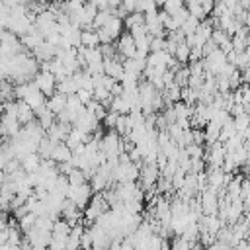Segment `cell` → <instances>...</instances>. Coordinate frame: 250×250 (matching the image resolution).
Listing matches in <instances>:
<instances>
[{"label":"cell","mask_w":250,"mask_h":250,"mask_svg":"<svg viewBox=\"0 0 250 250\" xmlns=\"http://www.w3.org/2000/svg\"><path fill=\"white\" fill-rule=\"evenodd\" d=\"M186 8H188V12H189L193 18H197V20H205V18H207L203 6H201L197 0H186Z\"/></svg>","instance_id":"29"},{"label":"cell","mask_w":250,"mask_h":250,"mask_svg":"<svg viewBox=\"0 0 250 250\" xmlns=\"http://www.w3.org/2000/svg\"><path fill=\"white\" fill-rule=\"evenodd\" d=\"M104 74H107V76L115 78L117 82H121V80H123V76H125L123 57H121V55H117V57H113V59H104Z\"/></svg>","instance_id":"6"},{"label":"cell","mask_w":250,"mask_h":250,"mask_svg":"<svg viewBox=\"0 0 250 250\" xmlns=\"http://www.w3.org/2000/svg\"><path fill=\"white\" fill-rule=\"evenodd\" d=\"M121 6L125 8V12H127V14L137 12V0H121Z\"/></svg>","instance_id":"46"},{"label":"cell","mask_w":250,"mask_h":250,"mask_svg":"<svg viewBox=\"0 0 250 250\" xmlns=\"http://www.w3.org/2000/svg\"><path fill=\"white\" fill-rule=\"evenodd\" d=\"M189 49H191V47H188V43H186V41L178 43V47H176V53H174V59H176L180 64H186V62H189Z\"/></svg>","instance_id":"28"},{"label":"cell","mask_w":250,"mask_h":250,"mask_svg":"<svg viewBox=\"0 0 250 250\" xmlns=\"http://www.w3.org/2000/svg\"><path fill=\"white\" fill-rule=\"evenodd\" d=\"M51 158L57 162V164H62V162H68L72 158V148L66 145V143H57L53 152H51Z\"/></svg>","instance_id":"14"},{"label":"cell","mask_w":250,"mask_h":250,"mask_svg":"<svg viewBox=\"0 0 250 250\" xmlns=\"http://www.w3.org/2000/svg\"><path fill=\"white\" fill-rule=\"evenodd\" d=\"M92 186L86 182V184H82V186H76V188H70V191H68V199L74 203V205H78L80 209H86V205L90 203V199H92Z\"/></svg>","instance_id":"3"},{"label":"cell","mask_w":250,"mask_h":250,"mask_svg":"<svg viewBox=\"0 0 250 250\" xmlns=\"http://www.w3.org/2000/svg\"><path fill=\"white\" fill-rule=\"evenodd\" d=\"M164 49H166V39L164 37H152L150 39V53L164 51Z\"/></svg>","instance_id":"41"},{"label":"cell","mask_w":250,"mask_h":250,"mask_svg":"<svg viewBox=\"0 0 250 250\" xmlns=\"http://www.w3.org/2000/svg\"><path fill=\"white\" fill-rule=\"evenodd\" d=\"M86 182H88V178H86V174H84L80 168H74V170L68 174V184H70V188L82 186V184H86Z\"/></svg>","instance_id":"31"},{"label":"cell","mask_w":250,"mask_h":250,"mask_svg":"<svg viewBox=\"0 0 250 250\" xmlns=\"http://www.w3.org/2000/svg\"><path fill=\"white\" fill-rule=\"evenodd\" d=\"M55 145L57 143H53L47 135L39 141V146H37V154L41 156V158H51V152H53V148H55Z\"/></svg>","instance_id":"26"},{"label":"cell","mask_w":250,"mask_h":250,"mask_svg":"<svg viewBox=\"0 0 250 250\" xmlns=\"http://www.w3.org/2000/svg\"><path fill=\"white\" fill-rule=\"evenodd\" d=\"M33 250H47V246H33Z\"/></svg>","instance_id":"50"},{"label":"cell","mask_w":250,"mask_h":250,"mask_svg":"<svg viewBox=\"0 0 250 250\" xmlns=\"http://www.w3.org/2000/svg\"><path fill=\"white\" fill-rule=\"evenodd\" d=\"M105 2H107L109 8H117V6H121V0H105Z\"/></svg>","instance_id":"48"},{"label":"cell","mask_w":250,"mask_h":250,"mask_svg":"<svg viewBox=\"0 0 250 250\" xmlns=\"http://www.w3.org/2000/svg\"><path fill=\"white\" fill-rule=\"evenodd\" d=\"M221 125L219 123H215V121H209L205 127H203V131H205V143H215V141H219V135H221Z\"/></svg>","instance_id":"22"},{"label":"cell","mask_w":250,"mask_h":250,"mask_svg":"<svg viewBox=\"0 0 250 250\" xmlns=\"http://www.w3.org/2000/svg\"><path fill=\"white\" fill-rule=\"evenodd\" d=\"M180 100L186 102V104L195 105V104H197V90H193V88H189V86H184V88H182V94H180Z\"/></svg>","instance_id":"33"},{"label":"cell","mask_w":250,"mask_h":250,"mask_svg":"<svg viewBox=\"0 0 250 250\" xmlns=\"http://www.w3.org/2000/svg\"><path fill=\"white\" fill-rule=\"evenodd\" d=\"M184 150L188 152V156H189V158H203V154H205V150H203V145H195V143L188 145Z\"/></svg>","instance_id":"37"},{"label":"cell","mask_w":250,"mask_h":250,"mask_svg":"<svg viewBox=\"0 0 250 250\" xmlns=\"http://www.w3.org/2000/svg\"><path fill=\"white\" fill-rule=\"evenodd\" d=\"M113 18V8H107V10H98L96 18H94V29H100L104 27L109 20Z\"/></svg>","instance_id":"27"},{"label":"cell","mask_w":250,"mask_h":250,"mask_svg":"<svg viewBox=\"0 0 250 250\" xmlns=\"http://www.w3.org/2000/svg\"><path fill=\"white\" fill-rule=\"evenodd\" d=\"M115 49H117V55H121L123 59H131L137 55V45H135V39L129 31L121 33L117 37V43H115Z\"/></svg>","instance_id":"5"},{"label":"cell","mask_w":250,"mask_h":250,"mask_svg":"<svg viewBox=\"0 0 250 250\" xmlns=\"http://www.w3.org/2000/svg\"><path fill=\"white\" fill-rule=\"evenodd\" d=\"M201 59H203L201 47H191V49H189V62H197V61H201Z\"/></svg>","instance_id":"45"},{"label":"cell","mask_w":250,"mask_h":250,"mask_svg":"<svg viewBox=\"0 0 250 250\" xmlns=\"http://www.w3.org/2000/svg\"><path fill=\"white\" fill-rule=\"evenodd\" d=\"M139 178H141V184H143L145 189L146 188H152V186H156V182L160 178V170H158L156 164H143Z\"/></svg>","instance_id":"10"},{"label":"cell","mask_w":250,"mask_h":250,"mask_svg":"<svg viewBox=\"0 0 250 250\" xmlns=\"http://www.w3.org/2000/svg\"><path fill=\"white\" fill-rule=\"evenodd\" d=\"M23 102L27 104V105H31V109L35 111L37 107H41V105H45L47 104V96L35 86V82L31 80L29 82V88H27V94H25V98H23Z\"/></svg>","instance_id":"8"},{"label":"cell","mask_w":250,"mask_h":250,"mask_svg":"<svg viewBox=\"0 0 250 250\" xmlns=\"http://www.w3.org/2000/svg\"><path fill=\"white\" fill-rule=\"evenodd\" d=\"M197 2H201V0H197Z\"/></svg>","instance_id":"51"},{"label":"cell","mask_w":250,"mask_h":250,"mask_svg":"<svg viewBox=\"0 0 250 250\" xmlns=\"http://www.w3.org/2000/svg\"><path fill=\"white\" fill-rule=\"evenodd\" d=\"M174 82L180 86V88H184V86H188V82H189V68L184 64V66H180L178 70H176V74H174Z\"/></svg>","instance_id":"32"},{"label":"cell","mask_w":250,"mask_h":250,"mask_svg":"<svg viewBox=\"0 0 250 250\" xmlns=\"http://www.w3.org/2000/svg\"><path fill=\"white\" fill-rule=\"evenodd\" d=\"M115 131L119 137H129L131 131H133V125H131V119L129 115H119L117 123H115Z\"/></svg>","instance_id":"24"},{"label":"cell","mask_w":250,"mask_h":250,"mask_svg":"<svg viewBox=\"0 0 250 250\" xmlns=\"http://www.w3.org/2000/svg\"><path fill=\"white\" fill-rule=\"evenodd\" d=\"M35 223H37V215L35 213H27V215H23L21 219H18V225H20V229H21V232L25 234L27 230H31L33 227H35Z\"/></svg>","instance_id":"30"},{"label":"cell","mask_w":250,"mask_h":250,"mask_svg":"<svg viewBox=\"0 0 250 250\" xmlns=\"http://www.w3.org/2000/svg\"><path fill=\"white\" fill-rule=\"evenodd\" d=\"M240 199L246 209H250V178L242 180V189H240Z\"/></svg>","instance_id":"38"},{"label":"cell","mask_w":250,"mask_h":250,"mask_svg":"<svg viewBox=\"0 0 250 250\" xmlns=\"http://www.w3.org/2000/svg\"><path fill=\"white\" fill-rule=\"evenodd\" d=\"M57 92H61V94H64V96H72V94L78 92V86H76V82L72 80V76H68V78L57 82Z\"/></svg>","instance_id":"23"},{"label":"cell","mask_w":250,"mask_h":250,"mask_svg":"<svg viewBox=\"0 0 250 250\" xmlns=\"http://www.w3.org/2000/svg\"><path fill=\"white\" fill-rule=\"evenodd\" d=\"M186 6V0H164V6H162V10H166L170 16L172 14H176L180 8H184Z\"/></svg>","instance_id":"36"},{"label":"cell","mask_w":250,"mask_h":250,"mask_svg":"<svg viewBox=\"0 0 250 250\" xmlns=\"http://www.w3.org/2000/svg\"><path fill=\"white\" fill-rule=\"evenodd\" d=\"M92 246H94L92 232H90V229H84V232L80 236V250H92Z\"/></svg>","instance_id":"40"},{"label":"cell","mask_w":250,"mask_h":250,"mask_svg":"<svg viewBox=\"0 0 250 250\" xmlns=\"http://www.w3.org/2000/svg\"><path fill=\"white\" fill-rule=\"evenodd\" d=\"M234 127H236V133H242L246 127H250V117L246 111L240 115H234Z\"/></svg>","instance_id":"35"},{"label":"cell","mask_w":250,"mask_h":250,"mask_svg":"<svg viewBox=\"0 0 250 250\" xmlns=\"http://www.w3.org/2000/svg\"><path fill=\"white\" fill-rule=\"evenodd\" d=\"M29 2H37V4H49V0H29Z\"/></svg>","instance_id":"49"},{"label":"cell","mask_w":250,"mask_h":250,"mask_svg":"<svg viewBox=\"0 0 250 250\" xmlns=\"http://www.w3.org/2000/svg\"><path fill=\"white\" fill-rule=\"evenodd\" d=\"M172 250H191V242H188L182 236H176L172 242Z\"/></svg>","instance_id":"42"},{"label":"cell","mask_w":250,"mask_h":250,"mask_svg":"<svg viewBox=\"0 0 250 250\" xmlns=\"http://www.w3.org/2000/svg\"><path fill=\"white\" fill-rule=\"evenodd\" d=\"M119 145H121V137L117 135V131L107 129V133L102 137L100 148L105 152V156H111V154H119Z\"/></svg>","instance_id":"7"},{"label":"cell","mask_w":250,"mask_h":250,"mask_svg":"<svg viewBox=\"0 0 250 250\" xmlns=\"http://www.w3.org/2000/svg\"><path fill=\"white\" fill-rule=\"evenodd\" d=\"M109 109L115 111V113H119V115L131 113V105H129V102H127L123 96H113V100H111V104H109Z\"/></svg>","instance_id":"20"},{"label":"cell","mask_w":250,"mask_h":250,"mask_svg":"<svg viewBox=\"0 0 250 250\" xmlns=\"http://www.w3.org/2000/svg\"><path fill=\"white\" fill-rule=\"evenodd\" d=\"M70 129H72V123L55 121V123L49 127L47 137H49L53 143H64V141H66V137H68V133H70Z\"/></svg>","instance_id":"11"},{"label":"cell","mask_w":250,"mask_h":250,"mask_svg":"<svg viewBox=\"0 0 250 250\" xmlns=\"http://www.w3.org/2000/svg\"><path fill=\"white\" fill-rule=\"evenodd\" d=\"M70 230H72V227H70L64 219H55L51 234H53V238H57V240H64V242H66V238H68Z\"/></svg>","instance_id":"15"},{"label":"cell","mask_w":250,"mask_h":250,"mask_svg":"<svg viewBox=\"0 0 250 250\" xmlns=\"http://www.w3.org/2000/svg\"><path fill=\"white\" fill-rule=\"evenodd\" d=\"M240 76H242V82H246V84H250V66H246L242 72H240Z\"/></svg>","instance_id":"47"},{"label":"cell","mask_w":250,"mask_h":250,"mask_svg":"<svg viewBox=\"0 0 250 250\" xmlns=\"http://www.w3.org/2000/svg\"><path fill=\"white\" fill-rule=\"evenodd\" d=\"M227 64H229L227 53L221 51V49H215L213 53H209L207 57H203V66H205V70L211 72V74H215V76H219Z\"/></svg>","instance_id":"1"},{"label":"cell","mask_w":250,"mask_h":250,"mask_svg":"<svg viewBox=\"0 0 250 250\" xmlns=\"http://www.w3.org/2000/svg\"><path fill=\"white\" fill-rule=\"evenodd\" d=\"M35 119H37V123L45 129V131H49V127L57 121V115L47 107V104L45 105H41V107H37L35 109Z\"/></svg>","instance_id":"12"},{"label":"cell","mask_w":250,"mask_h":250,"mask_svg":"<svg viewBox=\"0 0 250 250\" xmlns=\"http://www.w3.org/2000/svg\"><path fill=\"white\" fill-rule=\"evenodd\" d=\"M47 107H49L55 115H59V113L66 107V96H64V94H61V92H55L53 96H49V98H47Z\"/></svg>","instance_id":"17"},{"label":"cell","mask_w":250,"mask_h":250,"mask_svg":"<svg viewBox=\"0 0 250 250\" xmlns=\"http://www.w3.org/2000/svg\"><path fill=\"white\" fill-rule=\"evenodd\" d=\"M98 45H100L98 29H94V27L82 29V33H80V47H98Z\"/></svg>","instance_id":"18"},{"label":"cell","mask_w":250,"mask_h":250,"mask_svg":"<svg viewBox=\"0 0 250 250\" xmlns=\"http://www.w3.org/2000/svg\"><path fill=\"white\" fill-rule=\"evenodd\" d=\"M18 121L21 125H27L31 121H35V111L31 109V105H27L23 100H18Z\"/></svg>","instance_id":"16"},{"label":"cell","mask_w":250,"mask_h":250,"mask_svg":"<svg viewBox=\"0 0 250 250\" xmlns=\"http://www.w3.org/2000/svg\"><path fill=\"white\" fill-rule=\"evenodd\" d=\"M143 23H145V14H141V12H131V14H127V16L123 18V25H125L127 31H129L131 27L143 25Z\"/></svg>","instance_id":"25"},{"label":"cell","mask_w":250,"mask_h":250,"mask_svg":"<svg viewBox=\"0 0 250 250\" xmlns=\"http://www.w3.org/2000/svg\"><path fill=\"white\" fill-rule=\"evenodd\" d=\"M199 21H201V20H197V18H193V16L189 14V18H188V20L182 23V27H180V29H182L186 35H191V33H195V29H197Z\"/></svg>","instance_id":"34"},{"label":"cell","mask_w":250,"mask_h":250,"mask_svg":"<svg viewBox=\"0 0 250 250\" xmlns=\"http://www.w3.org/2000/svg\"><path fill=\"white\" fill-rule=\"evenodd\" d=\"M98 117L94 115V113H90L88 109L72 123V127H76V129H80V131H84V133H88V135H92V133H96L98 131Z\"/></svg>","instance_id":"9"},{"label":"cell","mask_w":250,"mask_h":250,"mask_svg":"<svg viewBox=\"0 0 250 250\" xmlns=\"http://www.w3.org/2000/svg\"><path fill=\"white\" fill-rule=\"evenodd\" d=\"M76 96H78V100H80L84 105H86V104H90V102L94 100V92H90V90H84V88H78Z\"/></svg>","instance_id":"43"},{"label":"cell","mask_w":250,"mask_h":250,"mask_svg":"<svg viewBox=\"0 0 250 250\" xmlns=\"http://www.w3.org/2000/svg\"><path fill=\"white\" fill-rule=\"evenodd\" d=\"M104 27H105V29L109 31V35H111V37L117 41V37L123 33V27H125V25H123V20H121V18L113 16V18H111V20H109V21H107Z\"/></svg>","instance_id":"21"},{"label":"cell","mask_w":250,"mask_h":250,"mask_svg":"<svg viewBox=\"0 0 250 250\" xmlns=\"http://www.w3.org/2000/svg\"><path fill=\"white\" fill-rule=\"evenodd\" d=\"M92 139V135H88V133H84V131H80V129H76V127H72L70 129V133H68V137H66V145L74 150V148H78L80 145H84V143H88Z\"/></svg>","instance_id":"13"},{"label":"cell","mask_w":250,"mask_h":250,"mask_svg":"<svg viewBox=\"0 0 250 250\" xmlns=\"http://www.w3.org/2000/svg\"><path fill=\"white\" fill-rule=\"evenodd\" d=\"M33 82H35V86H37L47 98L57 92V78H55L53 72H43V70H39V72L35 74Z\"/></svg>","instance_id":"4"},{"label":"cell","mask_w":250,"mask_h":250,"mask_svg":"<svg viewBox=\"0 0 250 250\" xmlns=\"http://www.w3.org/2000/svg\"><path fill=\"white\" fill-rule=\"evenodd\" d=\"M41 160H43V158H41L37 152H29V154H25V156L21 158V168H23L27 174L37 172L39 166H41Z\"/></svg>","instance_id":"19"},{"label":"cell","mask_w":250,"mask_h":250,"mask_svg":"<svg viewBox=\"0 0 250 250\" xmlns=\"http://www.w3.org/2000/svg\"><path fill=\"white\" fill-rule=\"evenodd\" d=\"M199 203H201L203 215H217L219 213V191L207 186L203 191H199Z\"/></svg>","instance_id":"2"},{"label":"cell","mask_w":250,"mask_h":250,"mask_svg":"<svg viewBox=\"0 0 250 250\" xmlns=\"http://www.w3.org/2000/svg\"><path fill=\"white\" fill-rule=\"evenodd\" d=\"M117 119H119V113H115V111L107 109V113H105V117L102 119V123H104V127H105V129H115Z\"/></svg>","instance_id":"39"},{"label":"cell","mask_w":250,"mask_h":250,"mask_svg":"<svg viewBox=\"0 0 250 250\" xmlns=\"http://www.w3.org/2000/svg\"><path fill=\"white\" fill-rule=\"evenodd\" d=\"M205 170V158H191V168L189 172L197 174V172H203Z\"/></svg>","instance_id":"44"}]
</instances>
